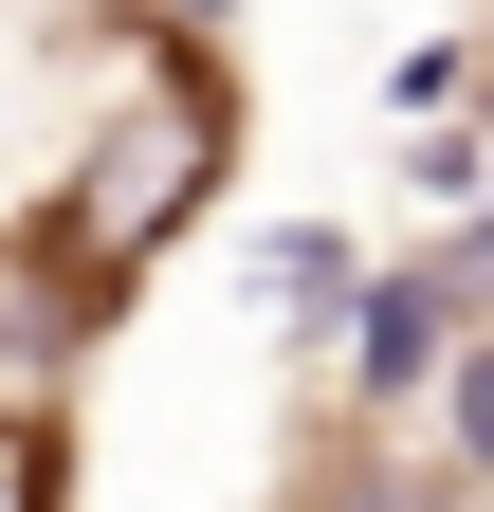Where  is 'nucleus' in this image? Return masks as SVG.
Here are the masks:
<instances>
[{"mask_svg":"<svg viewBox=\"0 0 494 512\" xmlns=\"http://www.w3.org/2000/svg\"><path fill=\"white\" fill-rule=\"evenodd\" d=\"M238 55L202 19H129V0H92V37H74V128H55V165H37V220L19 256H0V348L55 366V348H92L110 311H129L183 220L238 183Z\"/></svg>","mask_w":494,"mask_h":512,"instance_id":"1","label":"nucleus"},{"mask_svg":"<svg viewBox=\"0 0 494 512\" xmlns=\"http://www.w3.org/2000/svg\"><path fill=\"white\" fill-rule=\"evenodd\" d=\"M0 512H74V403L0 384Z\"/></svg>","mask_w":494,"mask_h":512,"instance_id":"2","label":"nucleus"},{"mask_svg":"<svg viewBox=\"0 0 494 512\" xmlns=\"http://www.w3.org/2000/svg\"><path fill=\"white\" fill-rule=\"evenodd\" d=\"M458 476H494V330L458 348Z\"/></svg>","mask_w":494,"mask_h":512,"instance_id":"3","label":"nucleus"}]
</instances>
